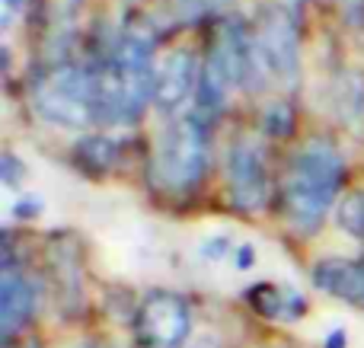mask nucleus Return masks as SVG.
Returning a JSON list of instances; mask_svg holds the SVG:
<instances>
[{"mask_svg":"<svg viewBox=\"0 0 364 348\" xmlns=\"http://www.w3.org/2000/svg\"><path fill=\"white\" fill-rule=\"evenodd\" d=\"M346 179V166L336 147L326 141H310L291 157L288 176L282 185L284 214L301 234H314L326 221L336 195Z\"/></svg>","mask_w":364,"mask_h":348,"instance_id":"f257e3e1","label":"nucleus"},{"mask_svg":"<svg viewBox=\"0 0 364 348\" xmlns=\"http://www.w3.org/2000/svg\"><path fill=\"white\" fill-rule=\"evenodd\" d=\"M36 112L48 125L64 128V131H80L90 121H96V102H93V70L83 64L61 61L45 70V77L32 89Z\"/></svg>","mask_w":364,"mask_h":348,"instance_id":"f03ea898","label":"nucleus"},{"mask_svg":"<svg viewBox=\"0 0 364 348\" xmlns=\"http://www.w3.org/2000/svg\"><path fill=\"white\" fill-rule=\"evenodd\" d=\"M208 170V121L195 115H182L160 134L154 153V179L170 192H188L201 183Z\"/></svg>","mask_w":364,"mask_h":348,"instance_id":"7ed1b4c3","label":"nucleus"},{"mask_svg":"<svg viewBox=\"0 0 364 348\" xmlns=\"http://www.w3.org/2000/svg\"><path fill=\"white\" fill-rule=\"evenodd\" d=\"M112 67L119 77L122 125H134L144 115V106L154 99V38L147 29H128L112 48Z\"/></svg>","mask_w":364,"mask_h":348,"instance_id":"20e7f679","label":"nucleus"},{"mask_svg":"<svg viewBox=\"0 0 364 348\" xmlns=\"http://www.w3.org/2000/svg\"><path fill=\"white\" fill-rule=\"evenodd\" d=\"M256 48L265 74L282 83H294L301 74V36L297 23L284 6H265L256 19Z\"/></svg>","mask_w":364,"mask_h":348,"instance_id":"39448f33","label":"nucleus"},{"mask_svg":"<svg viewBox=\"0 0 364 348\" xmlns=\"http://www.w3.org/2000/svg\"><path fill=\"white\" fill-rule=\"evenodd\" d=\"M224 179L227 198L237 211L256 214L265 208V202H269V166H265L262 147L252 138H237L227 147Z\"/></svg>","mask_w":364,"mask_h":348,"instance_id":"423d86ee","label":"nucleus"},{"mask_svg":"<svg viewBox=\"0 0 364 348\" xmlns=\"http://www.w3.org/2000/svg\"><path fill=\"white\" fill-rule=\"evenodd\" d=\"M192 332V310L173 291H151L138 307L134 336L141 348H182Z\"/></svg>","mask_w":364,"mask_h":348,"instance_id":"0eeeda50","label":"nucleus"},{"mask_svg":"<svg viewBox=\"0 0 364 348\" xmlns=\"http://www.w3.org/2000/svg\"><path fill=\"white\" fill-rule=\"evenodd\" d=\"M195 51L192 48H173L164 61L157 64V77H154V106L164 112H176L182 102L188 99L198 83H195Z\"/></svg>","mask_w":364,"mask_h":348,"instance_id":"6e6552de","label":"nucleus"},{"mask_svg":"<svg viewBox=\"0 0 364 348\" xmlns=\"http://www.w3.org/2000/svg\"><path fill=\"white\" fill-rule=\"evenodd\" d=\"M237 87L233 80V70L227 64L224 51L211 42L208 48V58H205V67H201V77H198V115L205 121L218 119L224 112L227 99H230V89Z\"/></svg>","mask_w":364,"mask_h":348,"instance_id":"1a4fd4ad","label":"nucleus"},{"mask_svg":"<svg viewBox=\"0 0 364 348\" xmlns=\"http://www.w3.org/2000/svg\"><path fill=\"white\" fill-rule=\"evenodd\" d=\"M32 304H36V294H32L26 275H19L13 262L4 266V275H0V336H16V330L29 323Z\"/></svg>","mask_w":364,"mask_h":348,"instance_id":"9d476101","label":"nucleus"},{"mask_svg":"<svg viewBox=\"0 0 364 348\" xmlns=\"http://www.w3.org/2000/svg\"><path fill=\"white\" fill-rule=\"evenodd\" d=\"M314 281L320 291L348 300L355 307H364V259H326L314 268Z\"/></svg>","mask_w":364,"mask_h":348,"instance_id":"9b49d317","label":"nucleus"},{"mask_svg":"<svg viewBox=\"0 0 364 348\" xmlns=\"http://www.w3.org/2000/svg\"><path fill=\"white\" fill-rule=\"evenodd\" d=\"M246 300H250V304L256 307V313H262L265 320H284V323H291V320H301L304 313H307V300L288 285H269V281L252 285L250 291H246Z\"/></svg>","mask_w":364,"mask_h":348,"instance_id":"f8f14e48","label":"nucleus"},{"mask_svg":"<svg viewBox=\"0 0 364 348\" xmlns=\"http://www.w3.org/2000/svg\"><path fill=\"white\" fill-rule=\"evenodd\" d=\"M336 112L342 115L348 128L364 131V74L346 70L336 83Z\"/></svg>","mask_w":364,"mask_h":348,"instance_id":"ddd939ff","label":"nucleus"},{"mask_svg":"<svg viewBox=\"0 0 364 348\" xmlns=\"http://www.w3.org/2000/svg\"><path fill=\"white\" fill-rule=\"evenodd\" d=\"M336 221L355 240H364V189H355L348 195H342V202L336 205Z\"/></svg>","mask_w":364,"mask_h":348,"instance_id":"4468645a","label":"nucleus"},{"mask_svg":"<svg viewBox=\"0 0 364 348\" xmlns=\"http://www.w3.org/2000/svg\"><path fill=\"white\" fill-rule=\"evenodd\" d=\"M80 16V0H51L48 10V36H61V42H68L74 32V19Z\"/></svg>","mask_w":364,"mask_h":348,"instance_id":"2eb2a0df","label":"nucleus"},{"mask_svg":"<svg viewBox=\"0 0 364 348\" xmlns=\"http://www.w3.org/2000/svg\"><path fill=\"white\" fill-rule=\"evenodd\" d=\"M80 160L83 163H90L93 170H109L115 160V144L109 138H102V134H96V138H87L80 141Z\"/></svg>","mask_w":364,"mask_h":348,"instance_id":"dca6fc26","label":"nucleus"},{"mask_svg":"<svg viewBox=\"0 0 364 348\" xmlns=\"http://www.w3.org/2000/svg\"><path fill=\"white\" fill-rule=\"evenodd\" d=\"M214 6H218V0H173L170 13L176 23H195V19L208 16Z\"/></svg>","mask_w":364,"mask_h":348,"instance_id":"f3484780","label":"nucleus"},{"mask_svg":"<svg viewBox=\"0 0 364 348\" xmlns=\"http://www.w3.org/2000/svg\"><path fill=\"white\" fill-rule=\"evenodd\" d=\"M291 125H294V119H291V112L284 106H272L269 115H265V128H269V134H275V138L288 134Z\"/></svg>","mask_w":364,"mask_h":348,"instance_id":"a211bd4d","label":"nucleus"},{"mask_svg":"<svg viewBox=\"0 0 364 348\" xmlns=\"http://www.w3.org/2000/svg\"><path fill=\"white\" fill-rule=\"evenodd\" d=\"M26 4L29 0H0V29L10 32L19 23V16L26 13Z\"/></svg>","mask_w":364,"mask_h":348,"instance_id":"6ab92c4d","label":"nucleus"},{"mask_svg":"<svg viewBox=\"0 0 364 348\" xmlns=\"http://www.w3.org/2000/svg\"><path fill=\"white\" fill-rule=\"evenodd\" d=\"M227 253H233V243L227 240V236H214V240L201 243V256H205L208 262H220Z\"/></svg>","mask_w":364,"mask_h":348,"instance_id":"aec40b11","label":"nucleus"},{"mask_svg":"<svg viewBox=\"0 0 364 348\" xmlns=\"http://www.w3.org/2000/svg\"><path fill=\"white\" fill-rule=\"evenodd\" d=\"M346 13H348V23L364 26V0H346Z\"/></svg>","mask_w":364,"mask_h":348,"instance_id":"412c9836","label":"nucleus"},{"mask_svg":"<svg viewBox=\"0 0 364 348\" xmlns=\"http://www.w3.org/2000/svg\"><path fill=\"white\" fill-rule=\"evenodd\" d=\"M16 170H19L16 157H10V153H6V157H4V183L6 185H16Z\"/></svg>","mask_w":364,"mask_h":348,"instance_id":"4be33fe9","label":"nucleus"},{"mask_svg":"<svg viewBox=\"0 0 364 348\" xmlns=\"http://www.w3.org/2000/svg\"><path fill=\"white\" fill-rule=\"evenodd\" d=\"M38 208H42V205H38L36 198H26V202H19V205H16V217H36V214H38Z\"/></svg>","mask_w":364,"mask_h":348,"instance_id":"5701e85b","label":"nucleus"},{"mask_svg":"<svg viewBox=\"0 0 364 348\" xmlns=\"http://www.w3.org/2000/svg\"><path fill=\"white\" fill-rule=\"evenodd\" d=\"M252 262H256V256H252V246H240L237 249V268H240V272H246Z\"/></svg>","mask_w":364,"mask_h":348,"instance_id":"b1692460","label":"nucleus"},{"mask_svg":"<svg viewBox=\"0 0 364 348\" xmlns=\"http://www.w3.org/2000/svg\"><path fill=\"white\" fill-rule=\"evenodd\" d=\"M326 348H346V330H336L326 336Z\"/></svg>","mask_w":364,"mask_h":348,"instance_id":"393cba45","label":"nucleus"},{"mask_svg":"<svg viewBox=\"0 0 364 348\" xmlns=\"http://www.w3.org/2000/svg\"><path fill=\"white\" fill-rule=\"evenodd\" d=\"M188 348H220V345H218V339L214 336H205V339H198V342H192Z\"/></svg>","mask_w":364,"mask_h":348,"instance_id":"a878e982","label":"nucleus"}]
</instances>
